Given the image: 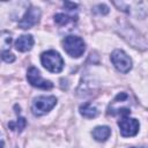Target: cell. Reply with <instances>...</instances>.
<instances>
[{
	"instance_id": "6da1fadb",
	"label": "cell",
	"mask_w": 148,
	"mask_h": 148,
	"mask_svg": "<svg viewBox=\"0 0 148 148\" xmlns=\"http://www.w3.org/2000/svg\"><path fill=\"white\" fill-rule=\"evenodd\" d=\"M130 112V95L125 91L119 92L108 106V114L111 116H127Z\"/></svg>"
},
{
	"instance_id": "7a4b0ae2",
	"label": "cell",
	"mask_w": 148,
	"mask_h": 148,
	"mask_svg": "<svg viewBox=\"0 0 148 148\" xmlns=\"http://www.w3.org/2000/svg\"><path fill=\"white\" fill-rule=\"evenodd\" d=\"M40 61L44 68L51 73H59L64 68V59L57 51L53 50L44 52L40 56Z\"/></svg>"
},
{
	"instance_id": "3957f363",
	"label": "cell",
	"mask_w": 148,
	"mask_h": 148,
	"mask_svg": "<svg viewBox=\"0 0 148 148\" xmlns=\"http://www.w3.org/2000/svg\"><path fill=\"white\" fill-rule=\"evenodd\" d=\"M62 47L65 52L73 57V58H79L86 51V44L81 37L77 36H67L62 40Z\"/></svg>"
},
{
	"instance_id": "277c9868",
	"label": "cell",
	"mask_w": 148,
	"mask_h": 148,
	"mask_svg": "<svg viewBox=\"0 0 148 148\" xmlns=\"http://www.w3.org/2000/svg\"><path fill=\"white\" fill-rule=\"evenodd\" d=\"M57 104V98L54 96H38L34 99L31 105V111L35 116L46 114Z\"/></svg>"
},
{
	"instance_id": "5b68a950",
	"label": "cell",
	"mask_w": 148,
	"mask_h": 148,
	"mask_svg": "<svg viewBox=\"0 0 148 148\" xmlns=\"http://www.w3.org/2000/svg\"><path fill=\"white\" fill-rule=\"evenodd\" d=\"M111 61L117 71L120 73H128L132 68V59L123 51V50H114L111 53Z\"/></svg>"
},
{
	"instance_id": "8992f818",
	"label": "cell",
	"mask_w": 148,
	"mask_h": 148,
	"mask_svg": "<svg viewBox=\"0 0 148 148\" xmlns=\"http://www.w3.org/2000/svg\"><path fill=\"white\" fill-rule=\"evenodd\" d=\"M27 80L28 82L36 88L44 89V90H50L53 88V83L49 80H45L42 77L39 71L36 67H30L27 72Z\"/></svg>"
},
{
	"instance_id": "52a82bcc",
	"label": "cell",
	"mask_w": 148,
	"mask_h": 148,
	"mask_svg": "<svg viewBox=\"0 0 148 148\" xmlns=\"http://www.w3.org/2000/svg\"><path fill=\"white\" fill-rule=\"evenodd\" d=\"M118 126L120 128V134L125 138H128L138 134L140 124L135 118H130L125 116L123 119L118 121Z\"/></svg>"
},
{
	"instance_id": "ba28073f",
	"label": "cell",
	"mask_w": 148,
	"mask_h": 148,
	"mask_svg": "<svg viewBox=\"0 0 148 148\" xmlns=\"http://www.w3.org/2000/svg\"><path fill=\"white\" fill-rule=\"evenodd\" d=\"M40 9L37 7H29L25 12V14L23 15V17L21 18V21L18 22V28L21 29H30L32 28L35 24L38 23L39 18H40Z\"/></svg>"
},
{
	"instance_id": "9c48e42d",
	"label": "cell",
	"mask_w": 148,
	"mask_h": 148,
	"mask_svg": "<svg viewBox=\"0 0 148 148\" xmlns=\"http://www.w3.org/2000/svg\"><path fill=\"white\" fill-rule=\"evenodd\" d=\"M34 46V37L31 35H22L15 42V49L20 52H27Z\"/></svg>"
},
{
	"instance_id": "30bf717a",
	"label": "cell",
	"mask_w": 148,
	"mask_h": 148,
	"mask_svg": "<svg viewBox=\"0 0 148 148\" xmlns=\"http://www.w3.org/2000/svg\"><path fill=\"white\" fill-rule=\"evenodd\" d=\"M111 134V130L109 126H97L92 130V136L96 141H105Z\"/></svg>"
},
{
	"instance_id": "8fae6325",
	"label": "cell",
	"mask_w": 148,
	"mask_h": 148,
	"mask_svg": "<svg viewBox=\"0 0 148 148\" xmlns=\"http://www.w3.org/2000/svg\"><path fill=\"white\" fill-rule=\"evenodd\" d=\"M79 111H80L81 116H83L84 118H89V119L95 118V117L98 116V110H97V108L94 106V105H92L91 103H89V102L82 104V105L80 106Z\"/></svg>"
},
{
	"instance_id": "7c38bea8",
	"label": "cell",
	"mask_w": 148,
	"mask_h": 148,
	"mask_svg": "<svg viewBox=\"0 0 148 148\" xmlns=\"http://www.w3.org/2000/svg\"><path fill=\"white\" fill-rule=\"evenodd\" d=\"M76 16H72V15H67L64 13H59L54 15V22L59 25H67L69 23H73L76 21Z\"/></svg>"
},
{
	"instance_id": "4fadbf2b",
	"label": "cell",
	"mask_w": 148,
	"mask_h": 148,
	"mask_svg": "<svg viewBox=\"0 0 148 148\" xmlns=\"http://www.w3.org/2000/svg\"><path fill=\"white\" fill-rule=\"evenodd\" d=\"M27 121L23 117H18L16 121H9L8 123V127L13 131H17V132H22V130L25 127Z\"/></svg>"
},
{
	"instance_id": "5bb4252c",
	"label": "cell",
	"mask_w": 148,
	"mask_h": 148,
	"mask_svg": "<svg viewBox=\"0 0 148 148\" xmlns=\"http://www.w3.org/2000/svg\"><path fill=\"white\" fill-rule=\"evenodd\" d=\"M1 42H2V51L5 50V47H8L10 45V42H12V37H10V34L7 32V31H2L1 34Z\"/></svg>"
},
{
	"instance_id": "9a60e30c",
	"label": "cell",
	"mask_w": 148,
	"mask_h": 148,
	"mask_svg": "<svg viewBox=\"0 0 148 148\" xmlns=\"http://www.w3.org/2000/svg\"><path fill=\"white\" fill-rule=\"evenodd\" d=\"M92 13L94 14H99V15H106L109 13V8H108V6L101 3V5H97L92 8Z\"/></svg>"
},
{
	"instance_id": "2e32d148",
	"label": "cell",
	"mask_w": 148,
	"mask_h": 148,
	"mask_svg": "<svg viewBox=\"0 0 148 148\" xmlns=\"http://www.w3.org/2000/svg\"><path fill=\"white\" fill-rule=\"evenodd\" d=\"M1 58L6 62H13L15 60V56L9 51H1Z\"/></svg>"
},
{
	"instance_id": "e0dca14e",
	"label": "cell",
	"mask_w": 148,
	"mask_h": 148,
	"mask_svg": "<svg viewBox=\"0 0 148 148\" xmlns=\"http://www.w3.org/2000/svg\"><path fill=\"white\" fill-rule=\"evenodd\" d=\"M64 6H65V7H68L69 10H73L74 8L77 7V5H76V3H73V2H64Z\"/></svg>"
},
{
	"instance_id": "ac0fdd59",
	"label": "cell",
	"mask_w": 148,
	"mask_h": 148,
	"mask_svg": "<svg viewBox=\"0 0 148 148\" xmlns=\"http://www.w3.org/2000/svg\"><path fill=\"white\" fill-rule=\"evenodd\" d=\"M131 148H141V147H131Z\"/></svg>"
}]
</instances>
